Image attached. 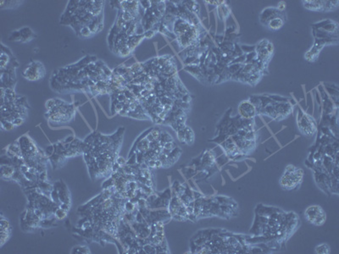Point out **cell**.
<instances>
[{
    "instance_id": "cell-1",
    "label": "cell",
    "mask_w": 339,
    "mask_h": 254,
    "mask_svg": "<svg viewBox=\"0 0 339 254\" xmlns=\"http://www.w3.org/2000/svg\"><path fill=\"white\" fill-rule=\"evenodd\" d=\"M306 220L314 225L320 226L326 220V215L323 208L318 205H313L309 207L304 213Z\"/></svg>"
},
{
    "instance_id": "cell-2",
    "label": "cell",
    "mask_w": 339,
    "mask_h": 254,
    "mask_svg": "<svg viewBox=\"0 0 339 254\" xmlns=\"http://www.w3.org/2000/svg\"><path fill=\"white\" fill-rule=\"evenodd\" d=\"M23 76L29 81H38L42 79L45 75V69L40 62L31 61L30 65L22 73Z\"/></svg>"
},
{
    "instance_id": "cell-3",
    "label": "cell",
    "mask_w": 339,
    "mask_h": 254,
    "mask_svg": "<svg viewBox=\"0 0 339 254\" xmlns=\"http://www.w3.org/2000/svg\"><path fill=\"white\" fill-rule=\"evenodd\" d=\"M304 6L312 11H331L338 8V1H303Z\"/></svg>"
},
{
    "instance_id": "cell-4",
    "label": "cell",
    "mask_w": 339,
    "mask_h": 254,
    "mask_svg": "<svg viewBox=\"0 0 339 254\" xmlns=\"http://www.w3.org/2000/svg\"><path fill=\"white\" fill-rule=\"evenodd\" d=\"M298 125L301 132L308 137L313 136L317 130L315 120L309 115H304L302 119L298 120Z\"/></svg>"
},
{
    "instance_id": "cell-5",
    "label": "cell",
    "mask_w": 339,
    "mask_h": 254,
    "mask_svg": "<svg viewBox=\"0 0 339 254\" xmlns=\"http://www.w3.org/2000/svg\"><path fill=\"white\" fill-rule=\"evenodd\" d=\"M238 114L240 117L244 119H252L257 115V110L254 104L248 101L242 102L238 106Z\"/></svg>"
},
{
    "instance_id": "cell-6",
    "label": "cell",
    "mask_w": 339,
    "mask_h": 254,
    "mask_svg": "<svg viewBox=\"0 0 339 254\" xmlns=\"http://www.w3.org/2000/svg\"><path fill=\"white\" fill-rule=\"evenodd\" d=\"M279 16L284 17V12L280 11L277 10V8H266L261 12L259 15V20L263 25H266L270 20Z\"/></svg>"
},
{
    "instance_id": "cell-7",
    "label": "cell",
    "mask_w": 339,
    "mask_h": 254,
    "mask_svg": "<svg viewBox=\"0 0 339 254\" xmlns=\"http://www.w3.org/2000/svg\"><path fill=\"white\" fill-rule=\"evenodd\" d=\"M284 22H285V17L279 16V17H276L273 20H270L265 26L272 31H276V30H279L282 27V26L284 25Z\"/></svg>"
},
{
    "instance_id": "cell-8",
    "label": "cell",
    "mask_w": 339,
    "mask_h": 254,
    "mask_svg": "<svg viewBox=\"0 0 339 254\" xmlns=\"http://www.w3.org/2000/svg\"><path fill=\"white\" fill-rule=\"evenodd\" d=\"M19 31H20V36H21V38H20L21 42H28V41H31L35 37L34 32L29 27H24V28L20 29Z\"/></svg>"
},
{
    "instance_id": "cell-9",
    "label": "cell",
    "mask_w": 339,
    "mask_h": 254,
    "mask_svg": "<svg viewBox=\"0 0 339 254\" xmlns=\"http://www.w3.org/2000/svg\"><path fill=\"white\" fill-rule=\"evenodd\" d=\"M320 49L319 48H317L316 46L314 45L313 48L306 53V54H305V59H307L308 61H310V62L315 61L316 59H318V56H319L320 54Z\"/></svg>"
},
{
    "instance_id": "cell-10",
    "label": "cell",
    "mask_w": 339,
    "mask_h": 254,
    "mask_svg": "<svg viewBox=\"0 0 339 254\" xmlns=\"http://www.w3.org/2000/svg\"><path fill=\"white\" fill-rule=\"evenodd\" d=\"M184 132H185V142L187 145H192L194 142V133L190 127L187 126L184 128Z\"/></svg>"
},
{
    "instance_id": "cell-11",
    "label": "cell",
    "mask_w": 339,
    "mask_h": 254,
    "mask_svg": "<svg viewBox=\"0 0 339 254\" xmlns=\"http://www.w3.org/2000/svg\"><path fill=\"white\" fill-rule=\"evenodd\" d=\"M330 246L327 244L319 245L315 247V253H322V254H328L330 253Z\"/></svg>"
},
{
    "instance_id": "cell-12",
    "label": "cell",
    "mask_w": 339,
    "mask_h": 254,
    "mask_svg": "<svg viewBox=\"0 0 339 254\" xmlns=\"http://www.w3.org/2000/svg\"><path fill=\"white\" fill-rule=\"evenodd\" d=\"M71 253H90L89 248L85 246H77L73 248Z\"/></svg>"
},
{
    "instance_id": "cell-13",
    "label": "cell",
    "mask_w": 339,
    "mask_h": 254,
    "mask_svg": "<svg viewBox=\"0 0 339 254\" xmlns=\"http://www.w3.org/2000/svg\"><path fill=\"white\" fill-rule=\"evenodd\" d=\"M142 249L144 250V252L146 253V254L148 253H157V249L154 246L151 244V243H146L142 246Z\"/></svg>"
},
{
    "instance_id": "cell-14",
    "label": "cell",
    "mask_w": 339,
    "mask_h": 254,
    "mask_svg": "<svg viewBox=\"0 0 339 254\" xmlns=\"http://www.w3.org/2000/svg\"><path fill=\"white\" fill-rule=\"evenodd\" d=\"M67 214H68L67 211H65V210H64V209H62V208H59L56 210V212H55L54 215H55V218H56L57 219H65V218L66 217Z\"/></svg>"
},
{
    "instance_id": "cell-15",
    "label": "cell",
    "mask_w": 339,
    "mask_h": 254,
    "mask_svg": "<svg viewBox=\"0 0 339 254\" xmlns=\"http://www.w3.org/2000/svg\"><path fill=\"white\" fill-rule=\"evenodd\" d=\"M124 208H125V210H126V211H127V212H129V213H131V212L136 208V204L132 203L129 199H127L126 202H125Z\"/></svg>"
},
{
    "instance_id": "cell-16",
    "label": "cell",
    "mask_w": 339,
    "mask_h": 254,
    "mask_svg": "<svg viewBox=\"0 0 339 254\" xmlns=\"http://www.w3.org/2000/svg\"><path fill=\"white\" fill-rule=\"evenodd\" d=\"M115 186V180H114L112 177H110L108 180H106L103 183L102 187L104 188V190H106V189H109V188H110V187H112V186Z\"/></svg>"
},
{
    "instance_id": "cell-17",
    "label": "cell",
    "mask_w": 339,
    "mask_h": 254,
    "mask_svg": "<svg viewBox=\"0 0 339 254\" xmlns=\"http://www.w3.org/2000/svg\"><path fill=\"white\" fill-rule=\"evenodd\" d=\"M91 35H92V32H91V31H90L88 26H85V27L81 28L79 34H78V36H80L81 37H88Z\"/></svg>"
},
{
    "instance_id": "cell-18",
    "label": "cell",
    "mask_w": 339,
    "mask_h": 254,
    "mask_svg": "<svg viewBox=\"0 0 339 254\" xmlns=\"http://www.w3.org/2000/svg\"><path fill=\"white\" fill-rule=\"evenodd\" d=\"M176 135H177V139L182 144H186L185 142V132H184V128L183 129H181L179 130L176 131Z\"/></svg>"
},
{
    "instance_id": "cell-19",
    "label": "cell",
    "mask_w": 339,
    "mask_h": 254,
    "mask_svg": "<svg viewBox=\"0 0 339 254\" xmlns=\"http://www.w3.org/2000/svg\"><path fill=\"white\" fill-rule=\"evenodd\" d=\"M161 132H162V130L160 128H154L151 130V134L153 135V137H154L155 140H158V141H160Z\"/></svg>"
},
{
    "instance_id": "cell-20",
    "label": "cell",
    "mask_w": 339,
    "mask_h": 254,
    "mask_svg": "<svg viewBox=\"0 0 339 254\" xmlns=\"http://www.w3.org/2000/svg\"><path fill=\"white\" fill-rule=\"evenodd\" d=\"M55 102H54V98H52V99H49L46 103H45V107L48 109V111L52 109L53 107H55Z\"/></svg>"
},
{
    "instance_id": "cell-21",
    "label": "cell",
    "mask_w": 339,
    "mask_h": 254,
    "mask_svg": "<svg viewBox=\"0 0 339 254\" xmlns=\"http://www.w3.org/2000/svg\"><path fill=\"white\" fill-rule=\"evenodd\" d=\"M90 92L92 94V96H94V97H96V96H98V95H99V88H98V87L96 86V85H94V86H92V87H90Z\"/></svg>"
},
{
    "instance_id": "cell-22",
    "label": "cell",
    "mask_w": 339,
    "mask_h": 254,
    "mask_svg": "<svg viewBox=\"0 0 339 254\" xmlns=\"http://www.w3.org/2000/svg\"><path fill=\"white\" fill-rule=\"evenodd\" d=\"M154 35H155V31H153V30H149V31H145L143 33L144 38H148V39L149 38H152Z\"/></svg>"
},
{
    "instance_id": "cell-23",
    "label": "cell",
    "mask_w": 339,
    "mask_h": 254,
    "mask_svg": "<svg viewBox=\"0 0 339 254\" xmlns=\"http://www.w3.org/2000/svg\"><path fill=\"white\" fill-rule=\"evenodd\" d=\"M115 162L120 165V166H124V165H126V159L124 158H122V157L120 156H118L117 157V158H116V160H115Z\"/></svg>"
},
{
    "instance_id": "cell-24",
    "label": "cell",
    "mask_w": 339,
    "mask_h": 254,
    "mask_svg": "<svg viewBox=\"0 0 339 254\" xmlns=\"http://www.w3.org/2000/svg\"><path fill=\"white\" fill-rule=\"evenodd\" d=\"M53 152H54V147H53V145H51V146H49V147H47L45 153H46V155L48 157H50L53 153Z\"/></svg>"
},
{
    "instance_id": "cell-25",
    "label": "cell",
    "mask_w": 339,
    "mask_h": 254,
    "mask_svg": "<svg viewBox=\"0 0 339 254\" xmlns=\"http://www.w3.org/2000/svg\"><path fill=\"white\" fill-rule=\"evenodd\" d=\"M24 121H25V119H23V118H17V119H15L13 121V124L15 125V126H19L22 125L24 123Z\"/></svg>"
},
{
    "instance_id": "cell-26",
    "label": "cell",
    "mask_w": 339,
    "mask_h": 254,
    "mask_svg": "<svg viewBox=\"0 0 339 254\" xmlns=\"http://www.w3.org/2000/svg\"><path fill=\"white\" fill-rule=\"evenodd\" d=\"M59 207H60V208H62V209H64V210H65V211H67V212H69L70 209V204H68V203H61L60 205H59Z\"/></svg>"
},
{
    "instance_id": "cell-27",
    "label": "cell",
    "mask_w": 339,
    "mask_h": 254,
    "mask_svg": "<svg viewBox=\"0 0 339 254\" xmlns=\"http://www.w3.org/2000/svg\"><path fill=\"white\" fill-rule=\"evenodd\" d=\"M286 9V3L285 2H280L279 4H278V7H277V10H279L280 11H284V10Z\"/></svg>"
},
{
    "instance_id": "cell-28",
    "label": "cell",
    "mask_w": 339,
    "mask_h": 254,
    "mask_svg": "<svg viewBox=\"0 0 339 254\" xmlns=\"http://www.w3.org/2000/svg\"><path fill=\"white\" fill-rule=\"evenodd\" d=\"M126 99V97L125 96V94H124V92H121V93H120L118 96H117V100L120 102V103H122V102H124L125 100Z\"/></svg>"
},
{
    "instance_id": "cell-29",
    "label": "cell",
    "mask_w": 339,
    "mask_h": 254,
    "mask_svg": "<svg viewBox=\"0 0 339 254\" xmlns=\"http://www.w3.org/2000/svg\"><path fill=\"white\" fill-rule=\"evenodd\" d=\"M74 139H75V137H73V136H70V137H66V138H65V140H64L62 142H63L64 144H65V143H71V142H72V141H73Z\"/></svg>"
},
{
    "instance_id": "cell-30",
    "label": "cell",
    "mask_w": 339,
    "mask_h": 254,
    "mask_svg": "<svg viewBox=\"0 0 339 254\" xmlns=\"http://www.w3.org/2000/svg\"><path fill=\"white\" fill-rule=\"evenodd\" d=\"M120 165L116 163V162H115L114 164H113V165H112V172L113 173H115V172H117L118 171V169H120Z\"/></svg>"
},
{
    "instance_id": "cell-31",
    "label": "cell",
    "mask_w": 339,
    "mask_h": 254,
    "mask_svg": "<svg viewBox=\"0 0 339 254\" xmlns=\"http://www.w3.org/2000/svg\"><path fill=\"white\" fill-rule=\"evenodd\" d=\"M146 139L149 142H154L155 141V139H154V137H153V135L151 134V131L150 132H149L148 134H147V136H146Z\"/></svg>"
}]
</instances>
